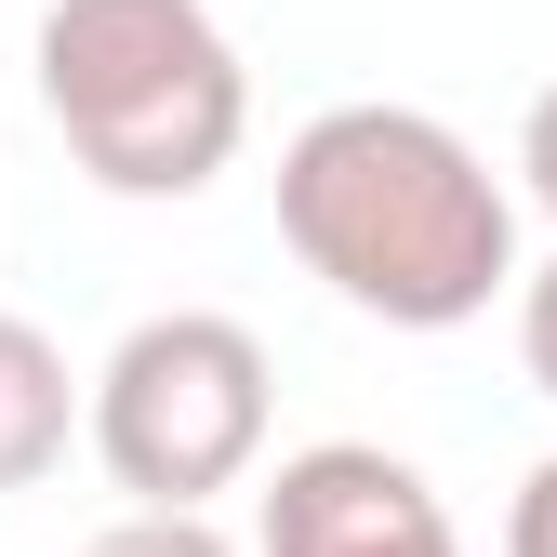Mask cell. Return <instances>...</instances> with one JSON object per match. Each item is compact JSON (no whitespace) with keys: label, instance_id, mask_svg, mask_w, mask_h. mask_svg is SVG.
<instances>
[{"label":"cell","instance_id":"7a4b0ae2","mask_svg":"<svg viewBox=\"0 0 557 557\" xmlns=\"http://www.w3.org/2000/svg\"><path fill=\"white\" fill-rule=\"evenodd\" d=\"M40 107L107 199H199L252 133L213 0H40Z\"/></svg>","mask_w":557,"mask_h":557},{"label":"cell","instance_id":"277c9868","mask_svg":"<svg viewBox=\"0 0 557 557\" xmlns=\"http://www.w3.org/2000/svg\"><path fill=\"white\" fill-rule=\"evenodd\" d=\"M252 557H465V531L425 492V465L372 438H319L278 451V478L252 492Z\"/></svg>","mask_w":557,"mask_h":557},{"label":"cell","instance_id":"52a82bcc","mask_svg":"<svg viewBox=\"0 0 557 557\" xmlns=\"http://www.w3.org/2000/svg\"><path fill=\"white\" fill-rule=\"evenodd\" d=\"M518 359H531V385L557 398V252L518 265Z\"/></svg>","mask_w":557,"mask_h":557},{"label":"cell","instance_id":"6da1fadb","mask_svg":"<svg viewBox=\"0 0 557 557\" xmlns=\"http://www.w3.org/2000/svg\"><path fill=\"white\" fill-rule=\"evenodd\" d=\"M278 239L385 332H465L518 293V199L438 107H319L278 147Z\"/></svg>","mask_w":557,"mask_h":557},{"label":"cell","instance_id":"9c48e42d","mask_svg":"<svg viewBox=\"0 0 557 557\" xmlns=\"http://www.w3.org/2000/svg\"><path fill=\"white\" fill-rule=\"evenodd\" d=\"M518 186L557 213V81H544V94H531V120H518Z\"/></svg>","mask_w":557,"mask_h":557},{"label":"cell","instance_id":"3957f363","mask_svg":"<svg viewBox=\"0 0 557 557\" xmlns=\"http://www.w3.org/2000/svg\"><path fill=\"white\" fill-rule=\"evenodd\" d=\"M265 411H278V385H265L252 319L173 306L107 345V372L81 385V438L133 492V518H199L213 492H239L265 465Z\"/></svg>","mask_w":557,"mask_h":557},{"label":"cell","instance_id":"5b68a950","mask_svg":"<svg viewBox=\"0 0 557 557\" xmlns=\"http://www.w3.org/2000/svg\"><path fill=\"white\" fill-rule=\"evenodd\" d=\"M81 438V372H66V345L40 319L0 306V492H40Z\"/></svg>","mask_w":557,"mask_h":557},{"label":"cell","instance_id":"8992f818","mask_svg":"<svg viewBox=\"0 0 557 557\" xmlns=\"http://www.w3.org/2000/svg\"><path fill=\"white\" fill-rule=\"evenodd\" d=\"M81 557H239L213 518H120V531H94Z\"/></svg>","mask_w":557,"mask_h":557},{"label":"cell","instance_id":"ba28073f","mask_svg":"<svg viewBox=\"0 0 557 557\" xmlns=\"http://www.w3.org/2000/svg\"><path fill=\"white\" fill-rule=\"evenodd\" d=\"M505 557H557V451L518 478V505H505Z\"/></svg>","mask_w":557,"mask_h":557}]
</instances>
